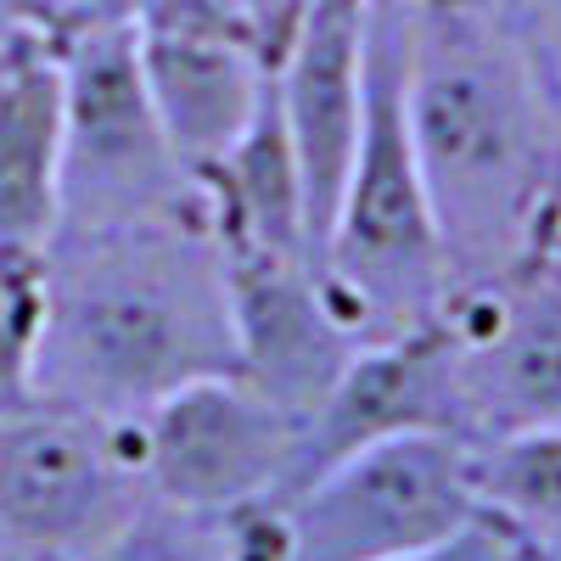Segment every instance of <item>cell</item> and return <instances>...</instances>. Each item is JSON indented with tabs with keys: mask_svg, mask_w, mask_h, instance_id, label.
I'll return each mask as SVG.
<instances>
[{
	"mask_svg": "<svg viewBox=\"0 0 561 561\" xmlns=\"http://www.w3.org/2000/svg\"><path fill=\"white\" fill-rule=\"evenodd\" d=\"M404 433H438V438L466 444L460 410H455V365H449L444 320H427L404 337L365 343L348 354L337 382L304 415L293 478H287V494L280 500H293L309 478H320L343 455H354L365 444H382V438H404Z\"/></svg>",
	"mask_w": 561,
	"mask_h": 561,
	"instance_id": "10",
	"label": "cell"
},
{
	"mask_svg": "<svg viewBox=\"0 0 561 561\" xmlns=\"http://www.w3.org/2000/svg\"><path fill=\"white\" fill-rule=\"evenodd\" d=\"M561 129V0H494Z\"/></svg>",
	"mask_w": 561,
	"mask_h": 561,
	"instance_id": "18",
	"label": "cell"
},
{
	"mask_svg": "<svg viewBox=\"0 0 561 561\" xmlns=\"http://www.w3.org/2000/svg\"><path fill=\"white\" fill-rule=\"evenodd\" d=\"M270 84H275V107L298 158L309 242L320 253L354 147H359V118H365V7L320 0L304 34L293 39V51L275 62Z\"/></svg>",
	"mask_w": 561,
	"mask_h": 561,
	"instance_id": "11",
	"label": "cell"
},
{
	"mask_svg": "<svg viewBox=\"0 0 561 561\" xmlns=\"http://www.w3.org/2000/svg\"><path fill=\"white\" fill-rule=\"evenodd\" d=\"M404 57H410V0L365 7V118L343 180L337 214L314 253L354 343H388L438 320L449 298V270L438 225L421 192V169L404 124Z\"/></svg>",
	"mask_w": 561,
	"mask_h": 561,
	"instance_id": "3",
	"label": "cell"
},
{
	"mask_svg": "<svg viewBox=\"0 0 561 561\" xmlns=\"http://www.w3.org/2000/svg\"><path fill=\"white\" fill-rule=\"evenodd\" d=\"M62 225V62L18 34L0 51V242L45 253Z\"/></svg>",
	"mask_w": 561,
	"mask_h": 561,
	"instance_id": "12",
	"label": "cell"
},
{
	"mask_svg": "<svg viewBox=\"0 0 561 561\" xmlns=\"http://www.w3.org/2000/svg\"><path fill=\"white\" fill-rule=\"evenodd\" d=\"M18 34H28V28H23V18H18V0H0V51H7V45H12Z\"/></svg>",
	"mask_w": 561,
	"mask_h": 561,
	"instance_id": "23",
	"label": "cell"
},
{
	"mask_svg": "<svg viewBox=\"0 0 561 561\" xmlns=\"http://www.w3.org/2000/svg\"><path fill=\"white\" fill-rule=\"evenodd\" d=\"M140 39V73L158 107V124L185 174L214 169L248 118L264 102L270 68L230 39H169V34H135Z\"/></svg>",
	"mask_w": 561,
	"mask_h": 561,
	"instance_id": "13",
	"label": "cell"
},
{
	"mask_svg": "<svg viewBox=\"0 0 561 561\" xmlns=\"http://www.w3.org/2000/svg\"><path fill=\"white\" fill-rule=\"evenodd\" d=\"M84 561H237V550H230V523L225 517H203V511H180V505L147 500L107 545H96Z\"/></svg>",
	"mask_w": 561,
	"mask_h": 561,
	"instance_id": "16",
	"label": "cell"
},
{
	"mask_svg": "<svg viewBox=\"0 0 561 561\" xmlns=\"http://www.w3.org/2000/svg\"><path fill=\"white\" fill-rule=\"evenodd\" d=\"M203 377H237L225 253L203 203L107 230H57L28 388L135 421Z\"/></svg>",
	"mask_w": 561,
	"mask_h": 561,
	"instance_id": "2",
	"label": "cell"
},
{
	"mask_svg": "<svg viewBox=\"0 0 561 561\" xmlns=\"http://www.w3.org/2000/svg\"><path fill=\"white\" fill-rule=\"evenodd\" d=\"M237 377L287 415H309L359 348L309 253H225Z\"/></svg>",
	"mask_w": 561,
	"mask_h": 561,
	"instance_id": "9",
	"label": "cell"
},
{
	"mask_svg": "<svg viewBox=\"0 0 561 561\" xmlns=\"http://www.w3.org/2000/svg\"><path fill=\"white\" fill-rule=\"evenodd\" d=\"M393 561H523V550L505 539L500 523L478 517V523H466L460 534L427 545V550H415V556H393Z\"/></svg>",
	"mask_w": 561,
	"mask_h": 561,
	"instance_id": "22",
	"label": "cell"
},
{
	"mask_svg": "<svg viewBox=\"0 0 561 561\" xmlns=\"http://www.w3.org/2000/svg\"><path fill=\"white\" fill-rule=\"evenodd\" d=\"M298 433L304 421L270 404L242 377L185 382L135 415L147 494L180 511H203V517L287 494Z\"/></svg>",
	"mask_w": 561,
	"mask_h": 561,
	"instance_id": "8",
	"label": "cell"
},
{
	"mask_svg": "<svg viewBox=\"0 0 561 561\" xmlns=\"http://www.w3.org/2000/svg\"><path fill=\"white\" fill-rule=\"evenodd\" d=\"M472 444L404 433L365 444L280 500L287 561H393L478 523Z\"/></svg>",
	"mask_w": 561,
	"mask_h": 561,
	"instance_id": "6",
	"label": "cell"
},
{
	"mask_svg": "<svg viewBox=\"0 0 561 561\" xmlns=\"http://www.w3.org/2000/svg\"><path fill=\"white\" fill-rule=\"evenodd\" d=\"M192 185H197V203L208 214L219 253H309L314 259L304 180H298L287 124H280V107H275V84H264V102L237 135V147L214 169H203Z\"/></svg>",
	"mask_w": 561,
	"mask_h": 561,
	"instance_id": "14",
	"label": "cell"
},
{
	"mask_svg": "<svg viewBox=\"0 0 561 561\" xmlns=\"http://www.w3.org/2000/svg\"><path fill=\"white\" fill-rule=\"evenodd\" d=\"M39 320H45V253L0 242V399L28 388Z\"/></svg>",
	"mask_w": 561,
	"mask_h": 561,
	"instance_id": "17",
	"label": "cell"
},
{
	"mask_svg": "<svg viewBox=\"0 0 561 561\" xmlns=\"http://www.w3.org/2000/svg\"><path fill=\"white\" fill-rule=\"evenodd\" d=\"M135 0H18V18L28 34L68 45L90 28H107V23H129Z\"/></svg>",
	"mask_w": 561,
	"mask_h": 561,
	"instance_id": "20",
	"label": "cell"
},
{
	"mask_svg": "<svg viewBox=\"0 0 561 561\" xmlns=\"http://www.w3.org/2000/svg\"><path fill=\"white\" fill-rule=\"evenodd\" d=\"M320 0H242V18H248V45L253 57L275 73V62L293 51V39L304 34V23L314 18Z\"/></svg>",
	"mask_w": 561,
	"mask_h": 561,
	"instance_id": "21",
	"label": "cell"
},
{
	"mask_svg": "<svg viewBox=\"0 0 561 561\" xmlns=\"http://www.w3.org/2000/svg\"><path fill=\"white\" fill-rule=\"evenodd\" d=\"M135 34H169V39H230L248 45L242 0H135L129 7ZM253 51V45H248Z\"/></svg>",
	"mask_w": 561,
	"mask_h": 561,
	"instance_id": "19",
	"label": "cell"
},
{
	"mask_svg": "<svg viewBox=\"0 0 561 561\" xmlns=\"http://www.w3.org/2000/svg\"><path fill=\"white\" fill-rule=\"evenodd\" d=\"M466 444L561 427V248L455 287L438 309Z\"/></svg>",
	"mask_w": 561,
	"mask_h": 561,
	"instance_id": "7",
	"label": "cell"
},
{
	"mask_svg": "<svg viewBox=\"0 0 561 561\" xmlns=\"http://www.w3.org/2000/svg\"><path fill=\"white\" fill-rule=\"evenodd\" d=\"M472 483L483 517L505 528L523 561H561V427L478 444Z\"/></svg>",
	"mask_w": 561,
	"mask_h": 561,
	"instance_id": "15",
	"label": "cell"
},
{
	"mask_svg": "<svg viewBox=\"0 0 561 561\" xmlns=\"http://www.w3.org/2000/svg\"><path fill=\"white\" fill-rule=\"evenodd\" d=\"M348 7H370V0H348Z\"/></svg>",
	"mask_w": 561,
	"mask_h": 561,
	"instance_id": "25",
	"label": "cell"
},
{
	"mask_svg": "<svg viewBox=\"0 0 561 561\" xmlns=\"http://www.w3.org/2000/svg\"><path fill=\"white\" fill-rule=\"evenodd\" d=\"M404 124L449 293L556 237L561 129L494 0H410Z\"/></svg>",
	"mask_w": 561,
	"mask_h": 561,
	"instance_id": "1",
	"label": "cell"
},
{
	"mask_svg": "<svg viewBox=\"0 0 561 561\" xmlns=\"http://www.w3.org/2000/svg\"><path fill=\"white\" fill-rule=\"evenodd\" d=\"M62 62V225L107 230L197 197L140 73L135 23L90 28L57 45Z\"/></svg>",
	"mask_w": 561,
	"mask_h": 561,
	"instance_id": "5",
	"label": "cell"
},
{
	"mask_svg": "<svg viewBox=\"0 0 561 561\" xmlns=\"http://www.w3.org/2000/svg\"><path fill=\"white\" fill-rule=\"evenodd\" d=\"M147 500L135 421L34 388L0 399V561H84Z\"/></svg>",
	"mask_w": 561,
	"mask_h": 561,
	"instance_id": "4",
	"label": "cell"
},
{
	"mask_svg": "<svg viewBox=\"0 0 561 561\" xmlns=\"http://www.w3.org/2000/svg\"><path fill=\"white\" fill-rule=\"evenodd\" d=\"M550 242H556V248H561V203H556V237H550Z\"/></svg>",
	"mask_w": 561,
	"mask_h": 561,
	"instance_id": "24",
	"label": "cell"
}]
</instances>
